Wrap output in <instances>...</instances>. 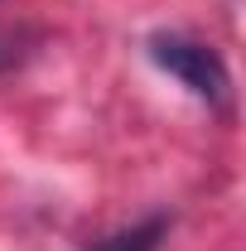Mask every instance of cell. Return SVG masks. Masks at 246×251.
I'll return each mask as SVG.
<instances>
[{"instance_id":"6da1fadb","label":"cell","mask_w":246,"mask_h":251,"mask_svg":"<svg viewBox=\"0 0 246 251\" xmlns=\"http://www.w3.org/2000/svg\"><path fill=\"white\" fill-rule=\"evenodd\" d=\"M150 58L159 63L169 77H179L188 92L198 97V101H208V106H222V101L232 97L227 63L217 58L208 44H198V39H184V34H154V39H150Z\"/></svg>"},{"instance_id":"7a4b0ae2","label":"cell","mask_w":246,"mask_h":251,"mask_svg":"<svg viewBox=\"0 0 246 251\" xmlns=\"http://www.w3.org/2000/svg\"><path fill=\"white\" fill-rule=\"evenodd\" d=\"M164 232H169V222H164V218H150V222H140V227H125V232H116V237L97 242L92 251H159Z\"/></svg>"}]
</instances>
